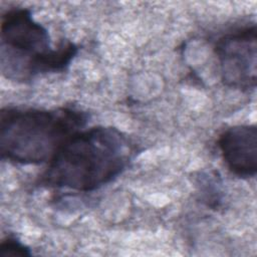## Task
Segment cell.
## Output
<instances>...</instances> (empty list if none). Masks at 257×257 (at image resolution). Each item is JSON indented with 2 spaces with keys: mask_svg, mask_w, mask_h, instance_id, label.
Here are the masks:
<instances>
[{
  "mask_svg": "<svg viewBox=\"0 0 257 257\" xmlns=\"http://www.w3.org/2000/svg\"><path fill=\"white\" fill-rule=\"evenodd\" d=\"M218 148L227 168L242 179L254 178L257 172V128L255 124H239L225 130Z\"/></svg>",
  "mask_w": 257,
  "mask_h": 257,
  "instance_id": "5",
  "label": "cell"
},
{
  "mask_svg": "<svg viewBox=\"0 0 257 257\" xmlns=\"http://www.w3.org/2000/svg\"><path fill=\"white\" fill-rule=\"evenodd\" d=\"M87 119L84 111L73 107H3L0 112L1 156L22 165L47 163L70 137L81 131Z\"/></svg>",
  "mask_w": 257,
  "mask_h": 257,
  "instance_id": "2",
  "label": "cell"
},
{
  "mask_svg": "<svg viewBox=\"0 0 257 257\" xmlns=\"http://www.w3.org/2000/svg\"><path fill=\"white\" fill-rule=\"evenodd\" d=\"M127 138L112 126H94L70 137L48 162L39 184L91 192L110 183L132 157Z\"/></svg>",
  "mask_w": 257,
  "mask_h": 257,
  "instance_id": "1",
  "label": "cell"
},
{
  "mask_svg": "<svg viewBox=\"0 0 257 257\" xmlns=\"http://www.w3.org/2000/svg\"><path fill=\"white\" fill-rule=\"evenodd\" d=\"M256 24H248L225 33L215 43V53L223 83L250 91L256 87Z\"/></svg>",
  "mask_w": 257,
  "mask_h": 257,
  "instance_id": "4",
  "label": "cell"
},
{
  "mask_svg": "<svg viewBox=\"0 0 257 257\" xmlns=\"http://www.w3.org/2000/svg\"><path fill=\"white\" fill-rule=\"evenodd\" d=\"M1 71L15 81L31 80L35 76L65 70L77 54L71 41L56 48L50 44L46 28L35 21L26 8L9 9L1 19Z\"/></svg>",
  "mask_w": 257,
  "mask_h": 257,
  "instance_id": "3",
  "label": "cell"
},
{
  "mask_svg": "<svg viewBox=\"0 0 257 257\" xmlns=\"http://www.w3.org/2000/svg\"><path fill=\"white\" fill-rule=\"evenodd\" d=\"M30 255V249L16 238L8 237L0 244V257H26Z\"/></svg>",
  "mask_w": 257,
  "mask_h": 257,
  "instance_id": "6",
  "label": "cell"
}]
</instances>
